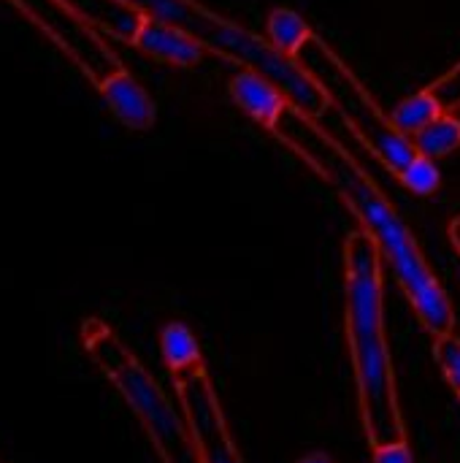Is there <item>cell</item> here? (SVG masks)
Wrapping results in <instances>:
<instances>
[{
  "mask_svg": "<svg viewBox=\"0 0 460 463\" xmlns=\"http://www.w3.org/2000/svg\"><path fill=\"white\" fill-rule=\"evenodd\" d=\"M271 133L344 201L361 222V231L374 239L420 326L434 339L455 334V309L442 279L431 269L412 228L377 187V182L355 163V157L333 141L317 119L296 111L293 106L285 109Z\"/></svg>",
  "mask_w": 460,
  "mask_h": 463,
  "instance_id": "cell-1",
  "label": "cell"
},
{
  "mask_svg": "<svg viewBox=\"0 0 460 463\" xmlns=\"http://www.w3.org/2000/svg\"><path fill=\"white\" fill-rule=\"evenodd\" d=\"M385 260L366 231L344 239V334L369 448L407 442L385 328Z\"/></svg>",
  "mask_w": 460,
  "mask_h": 463,
  "instance_id": "cell-2",
  "label": "cell"
},
{
  "mask_svg": "<svg viewBox=\"0 0 460 463\" xmlns=\"http://www.w3.org/2000/svg\"><path fill=\"white\" fill-rule=\"evenodd\" d=\"M79 345L100 377L122 396L127 410L138 418L155 453L163 463H203L192 442L182 410L174 407L168 393L117 334L111 323L89 315L79 323Z\"/></svg>",
  "mask_w": 460,
  "mask_h": 463,
  "instance_id": "cell-3",
  "label": "cell"
},
{
  "mask_svg": "<svg viewBox=\"0 0 460 463\" xmlns=\"http://www.w3.org/2000/svg\"><path fill=\"white\" fill-rule=\"evenodd\" d=\"M174 24L195 35L209 52L233 60L241 68L255 71L268 81H274L296 111L312 119L325 114L328 98L314 84V79L298 65V60L279 54L263 35L252 33L249 27L220 16L217 11L206 8L198 0H182Z\"/></svg>",
  "mask_w": 460,
  "mask_h": 463,
  "instance_id": "cell-4",
  "label": "cell"
},
{
  "mask_svg": "<svg viewBox=\"0 0 460 463\" xmlns=\"http://www.w3.org/2000/svg\"><path fill=\"white\" fill-rule=\"evenodd\" d=\"M296 60L323 90L328 106L342 114V119L393 176H399L418 157L412 138L393 125L390 114L382 111V106L371 98L358 73L342 60V54L328 41L312 35Z\"/></svg>",
  "mask_w": 460,
  "mask_h": 463,
  "instance_id": "cell-5",
  "label": "cell"
},
{
  "mask_svg": "<svg viewBox=\"0 0 460 463\" xmlns=\"http://www.w3.org/2000/svg\"><path fill=\"white\" fill-rule=\"evenodd\" d=\"M171 383H174L179 410L190 426V434H192L201 461L247 463L230 437V429H228L220 396L214 391V383L206 372V364H198L192 369L171 374Z\"/></svg>",
  "mask_w": 460,
  "mask_h": 463,
  "instance_id": "cell-6",
  "label": "cell"
},
{
  "mask_svg": "<svg viewBox=\"0 0 460 463\" xmlns=\"http://www.w3.org/2000/svg\"><path fill=\"white\" fill-rule=\"evenodd\" d=\"M92 90L100 95V100L106 103L108 114L127 130L133 133H144L155 125L157 119V103L149 95V90L125 68L119 65L117 71L106 73L103 79H98L92 84Z\"/></svg>",
  "mask_w": 460,
  "mask_h": 463,
  "instance_id": "cell-7",
  "label": "cell"
},
{
  "mask_svg": "<svg viewBox=\"0 0 460 463\" xmlns=\"http://www.w3.org/2000/svg\"><path fill=\"white\" fill-rule=\"evenodd\" d=\"M133 49H138L141 54H146L149 60L165 62V65H176V68H192L206 57V46L190 35L187 30L163 22V19H152V16H141L130 41Z\"/></svg>",
  "mask_w": 460,
  "mask_h": 463,
  "instance_id": "cell-8",
  "label": "cell"
},
{
  "mask_svg": "<svg viewBox=\"0 0 460 463\" xmlns=\"http://www.w3.org/2000/svg\"><path fill=\"white\" fill-rule=\"evenodd\" d=\"M228 92H230V100L252 122H258L266 130H274V125L279 122V117L290 106L285 92L274 81H268L266 76H260L255 71H247V68H241L239 73L230 76Z\"/></svg>",
  "mask_w": 460,
  "mask_h": 463,
  "instance_id": "cell-9",
  "label": "cell"
},
{
  "mask_svg": "<svg viewBox=\"0 0 460 463\" xmlns=\"http://www.w3.org/2000/svg\"><path fill=\"white\" fill-rule=\"evenodd\" d=\"M157 347H160V361L168 369V374H176V372L203 364L201 342L184 320H168L160 328Z\"/></svg>",
  "mask_w": 460,
  "mask_h": 463,
  "instance_id": "cell-10",
  "label": "cell"
},
{
  "mask_svg": "<svg viewBox=\"0 0 460 463\" xmlns=\"http://www.w3.org/2000/svg\"><path fill=\"white\" fill-rule=\"evenodd\" d=\"M312 27L309 22L290 5H277L268 11L266 19V41L285 57H298L301 49L306 46V41L312 38Z\"/></svg>",
  "mask_w": 460,
  "mask_h": 463,
  "instance_id": "cell-11",
  "label": "cell"
},
{
  "mask_svg": "<svg viewBox=\"0 0 460 463\" xmlns=\"http://www.w3.org/2000/svg\"><path fill=\"white\" fill-rule=\"evenodd\" d=\"M412 144L418 155H426L431 160H442L453 155L455 149H460V119H455L453 114L437 117L428 128L412 136Z\"/></svg>",
  "mask_w": 460,
  "mask_h": 463,
  "instance_id": "cell-12",
  "label": "cell"
},
{
  "mask_svg": "<svg viewBox=\"0 0 460 463\" xmlns=\"http://www.w3.org/2000/svg\"><path fill=\"white\" fill-rule=\"evenodd\" d=\"M445 111H442V106L437 103V98L428 92V90H420V92H415V95H409V98H404L396 109H393V114H390V119H393V125L404 133V136H415V133H420L423 128H428L437 117H442Z\"/></svg>",
  "mask_w": 460,
  "mask_h": 463,
  "instance_id": "cell-13",
  "label": "cell"
},
{
  "mask_svg": "<svg viewBox=\"0 0 460 463\" xmlns=\"http://www.w3.org/2000/svg\"><path fill=\"white\" fill-rule=\"evenodd\" d=\"M404 190H409L412 195H434L439 187H442V171L437 165V160L426 157V155H418L399 176Z\"/></svg>",
  "mask_w": 460,
  "mask_h": 463,
  "instance_id": "cell-14",
  "label": "cell"
},
{
  "mask_svg": "<svg viewBox=\"0 0 460 463\" xmlns=\"http://www.w3.org/2000/svg\"><path fill=\"white\" fill-rule=\"evenodd\" d=\"M434 358H437L447 385L460 399V336L447 334V336L434 339Z\"/></svg>",
  "mask_w": 460,
  "mask_h": 463,
  "instance_id": "cell-15",
  "label": "cell"
},
{
  "mask_svg": "<svg viewBox=\"0 0 460 463\" xmlns=\"http://www.w3.org/2000/svg\"><path fill=\"white\" fill-rule=\"evenodd\" d=\"M426 90L437 98V103L442 106L445 114L460 109V62H455L447 73H442V76H439L434 84H428Z\"/></svg>",
  "mask_w": 460,
  "mask_h": 463,
  "instance_id": "cell-16",
  "label": "cell"
},
{
  "mask_svg": "<svg viewBox=\"0 0 460 463\" xmlns=\"http://www.w3.org/2000/svg\"><path fill=\"white\" fill-rule=\"evenodd\" d=\"M374 463H415L409 450V442H393V445H374L371 448Z\"/></svg>",
  "mask_w": 460,
  "mask_h": 463,
  "instance_id": "cell-17",
  "label": "cell"
},
{
  "mask_svg": "<svg viewBox=\"0 0 460 463\" xmlns=\"http://www.w3.org/2000/svg\"><path fill=\"white\" fill-rule=\"evenodd\" d=\"M447 236H450V244H453V250L460 255V217L455 220H450V225H447Z\"/></svg>",
  "mask_w": 460,
  "mask_h": 463,
  "instance_id": "cell-18",
  "label": "cell"
},
{
  "mask_svg": "<svg viewBox=\"0 0 460 463\" xmlns=\"http://www.w3.org/2000/svg\"><path fill=\"white\" fill-rule=\"evenodd\" d=\"M296 463H336V461H333V458H331L328 453H320V450H317V453H309V456L298 458Z\"/></svg>",
  "mask_w": 460,
  "mask_h": 463,
  "instance_id": "cell-19",
  "label": "cell"
},
{
  "mask_svg": "<svg viewBox=\"0 0 460 463\" xmlns=\"http://www.w3.org/2000/svg\"><path fill=\"white\" fill-rule=\"evenodd\" d=\"M450 114H453L455 119H460V109H455V111H450Z\"/></svg>",
  "mask_w": 460,
  "mask_h": 463,
  "instance_id": "cell-20",
  "label": "cell"
},
{
  "mask_svg": "<svg viewBox=\"0 0 460 463\" xmlns=\"http://www.w3.org/2000/svg\"><path fill=\"white\" fill-rule=\"evenodd\" d=\"M0 463H5V461H3V458H0Z\"/></svg>",
  "mask_w": 460,
  "mask_h": 463,
  "instance_id": "cell-21",
  "label": "cell"
}]
</instances>
